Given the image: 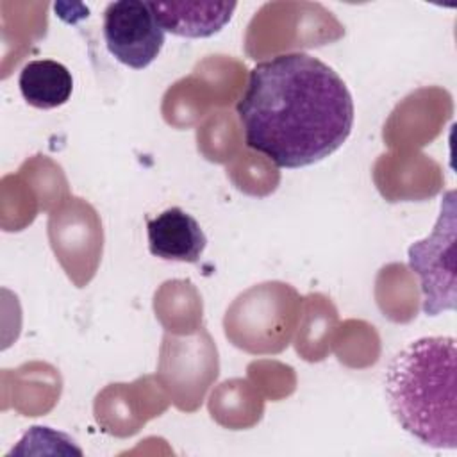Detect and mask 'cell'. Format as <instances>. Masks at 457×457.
Listing matches in <instances>:
<instances>
[{"instance_id": "obj_1", "label": "cell", "mask_w": 457, "mask_h": 457, "mask_svg": "<svg viewBox=\"0 0 457 457\" xmlns=\"http://www.w3.org/2000/svg\"><path fill=\"white\" fill-rule=\"evenodd\" d=\"M236 112L246 146L287 170L311 166L339 150L355 118L345 80L305 52L257 62Z\"/></svg>"}, {"instance_id": "obj_2", "label": "cell", "mask_w": 457, "mask_h": 457, "mask_svg": "<svg viewBox=\"0 0 457 457\" xmlns=\"http://www.w3.org/2000/svg\"><path fill=\"white\" fill-rule=\"evenodd\" d=\"M457 346L452 336L407 343L387 364L384 395L396 423L430 448H457Z\"/></svg>"}, {"instance_id": "obj_3", "label": "cell", "mask_w": 457, "mask_h": 457, "mask_svg": "<svg viewBox=\"0 0 457 457\" xmlns=\"http://www.w3.org/2000/svg\"><path fill=\"white\" fill-rule=\"evenodd\" d=\"M457 205L455 191L445 193L434 230L407 250L411 270L420 278L423 312L437 316L457 307Z\"/></svg>"}, {"instance_id": "obj_4", "label": "cell", "mask_w": 457, "mask_h": 457, "mask_svg": "<svg viewBox=\"0 0 457 457\" xmlns=\"http://www.w3.org/2000/svg\"><path fill=\"white\" fill-rule=\"evenodd\" d=\"M102 29L109 54L132 70L152 64L164 45V30L150 2H111L104 11Z\"/></svg>"}, {"instance_id": "obj_5", "label": "cell", "mask_w": 457, "mask_h": 457, "mask_svg": "<svg viewBox=\"0 0 457 457\" xmlns=\"http://www.w3.org/2000/svg\"><path fill=\"white\" fill-rule=\"evenodd\" d=\"M146 234L150 253L162 261L198 262L207 246L200 223L180 207L146 220Z\"/></svg>"}, {"instance_id": "obj_6", "label": "cell", "mask_w": 457, "mask_h": 457, "mask_svg": "<svg viewBox=\"0 0 457 457\" xmlns=\"http://www.w3.org/2000/svg\"><path fill=\"white\" fill-rule=\"evenodd\" d=\"M162 30L182 37L218 34L237 7L236 2H150Z\"/></svg>"}, {"instance_id": "obj_7", "label": "cell", "mask_w": 457, "mask_h": 457, "mask_svg": "<svg viewBox=\"0 0 457 457\" xmlns=\"http://www.w3.org/2000/svg\"><path fill=\"white\" fill-rule=\"evenodd\" d=\"M18 86L29 105L36 109H55L70 100L73 77L62 62L36 59L21 68Z\"/></svg>"}]
</instances>
